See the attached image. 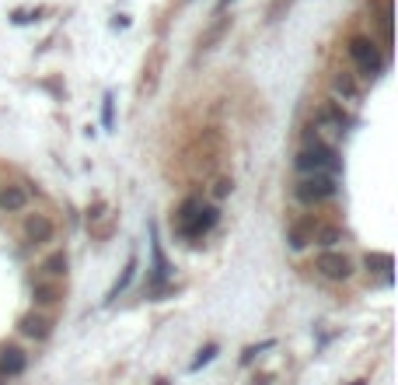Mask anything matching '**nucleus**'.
<instances>
[{
  "mask_svg": "<svg viewBox=\"0 0 398 385\" xmlns=\"http://www.w3.org/2000/svg\"><path fill=\"white\" fill-rule=\"evenodd\" d=\"M294 165H297V172L301 176H335L339 169H343V158L335 154V147L332 144H325L318 133H308L304 137V147L297 151V158H294Z\"/></svg>",
  "mask_w": 398,
  "mask_h": 385,
  "instance_id": "nucleus-1",
  "label": "nucleus"
},
{
  "mask_svg": "<svg viewBox=\"0 0 398 385\" xmlns=\"http://www.w3.org/2000/svg\"><path fill=\"white\" fill-rule=\"evenodd\" d=\"M346 53H350V60H353L360 81H377V77H381V71H384V53H381V46H377L370 35H364V32L350 35Z\"/></svg>",
  "mask_w": 398,
  "mask_h": 385,
  "instance_id": "nucleus-2",
  "label": "nucleus"
},
{
  "mask_svg": "<svg viewBox=\"0 0 398 385\" xmlns=\"http://www.w3.org/2000/svg\"><path fill=\"white\" fill-rule=\"evenodd\" d=\"M311 270L328 284H346V281L357 277V259L350 252H343V249H325V252L315 256Z\"/></svg>",
  "mask_w": 398,
  "mask_h": 385,
  "instance_id": "nucleus-3",
  "label": "nucleus"
},
{
  "mask_svg": "<svg viewBox=\"0 0 398 385\" xmlns=\"http://www.w3.org/2000/svg\"><path fill=\"white\" fill-rule=\"evenodd\" d=\"M339 196V182H335V176H301L297 182H294V200L297 203H304V207H321V203H328V200H335Z\"/></svg>",
  "mask_w": 398,
  "mask_h": 385,
  "instance_id": "nucleus-4",
  "label": "nucleus"
},
{
  "mask_svg": "<svg viewBox=\"0 0 398 385\" xmlns=\"http://www.w3.org/2000/svg\"><path fill=\"white\" fill-rule=\"evenodd\" d=\"M217 221H220V207H217V203H199L182 225H175V232H179L186 242H199V238H206V235L217 228Z\"/></svg>",
  "mask_w": 398,
  "mask_h": 385,
  "instance_id": "nucleus-5",
  "label": "nucleus"
},
{
  "mask_svg": "<svg viewBox=\"0 0 398 385\" xmlns=\"http://www.w3.org/2000/svg\"><path fill=\"white\" fill-rule=\"evenodd\" d=\"M21 238H25V245L42 249V245L56 242V221H52L49 214H42V210L25 214V221H21Z\"/></svg>",
  "mask_w": 398,
  "mask_h": 385,
  "instance_id": "nucleus-6",
  "label": "nucleus"
},
{
  "mask_svg": "<svg viewBox=\"0 0 398 385\" xmlns=\"http://www.w3.org/2000/svg\"><path fill=\"white\" fill-rule=\"evenodd\" d=\"M315 126L332 130L335 137H343V133L353 126V116L343 109V102H339V98H325V102L315 109Z\"/></svg>",
  "mask_w": 398,
  "mask_h": 385,
  "instance_id": "nucleus-7",
  "label": "nucleus"
},
{
  "mask_svg": "<svg viewBox=\"0 0 398 385\" xmlns=\"http://www.w3.org/2000/svg\"><path fill=\"white\" fill-rule=\"evenodd\" d=\"M52 329H56V322H52V315H46L42 308H32V312H25V315L18 319V333L28 337V340H35V344H46V340L52 337Z\"/></svg>",
  "mask_w": 398,
  "mask_h": 385,
  "instance_id": "nucleus-8",
  "label": "nucleus"
},
{
  "mask_svg": "<svg viewBox=\"0 0 398 385\" xmlns=\"http://www.w3.org/2000/svg\"><path fill=\"white\" fill-rule=\"evenodd\" d=\"M63 298H67L63 281H49V277H35V281H32V305H35V308L63 305Z\"/></svg>",
  "mask_w": 398,
  "mask_h": 385,
  "instance_id": "nucleus-9",
  "label": "nucleus"
},
{
  "mask_svg": "<svg viewBox=\"0 0 398 385\" xmlns=\"http://www.w3.org/2000/svg\"><path fill=\"white\" fill-rule=\"evenodd\" d=\"M318 225H321V217H315V214H301L297 221L287 228V245H290L294 252L308 249V245L315 242V232H318Z\"/></svg>",
  "mask_w": 398,
  "mask_h": 385,
  "instance_id": "nucleus-10",
  "label": "nucleus"
},
{
  "mask_svg": "<svg viewBox=\"0 0 398 385\" xmlns=\"http://www.w3.org/2000/svg\"><path fill=\"white\" fill-rule=\"evenodd\" d=\"M32 193L21 182H0V214H25Z\"/></svg>",
  "mask_w": 398,
  "mask_h": 385,
  "instance_id": "nucleus-11",
  "label": "nucleus"
},
{
  "mask_svg": "<svg viewBox=\"0 0 398 385\" xmlns=\"http://www.w3.org/2000/svg\"><path fill=\"white\" fill-rule=\"evenodd\" d=\"M231 25H235V18L220 11V15H217V18L210 21V28H206V32L199 35V42H196V57H203V53H210V49H217V46L223 42V35H227V32H231Z\"/></svg>",
  "mask_w": 398,
  "mask_h": 385,
  "instance_id": "nucleus-12",
  "label": "nucleus"
},
{
  "mask_svg": "<svg viewBox=\"0 0 398 385\" xmlns=\"http://www.w3.org/2000/svg\"><path fill=\"white\" fill-rule=\"evenodd\" d=\"M28 368V354L21 350V347H14V344H8V347H0V378H18L21 371Z\"/></svg>",
  "mask_w": 398,
  "mask_h": 385,
  "instance_id": "nucleus-13",
  "label": "nucleus"
},
{
  "mask_svg": "<svg viewBox=\"0 0 398 385\" xmlns=\"http://www.w3.org/2000/svg\"><path fill=\"white\" fill-rule=\"evenodd\" d=\"M332 91L343 98V102H360L364 98V84L353 71H335L332 74Z\"/></svg>",
  "mask_w": 398,
  "mask_h": 385,
  "instance_id": "nucleus-14",
  "label": "nucleus"
},
{
  "mask_svg": "<svg viewBox=\"0 0 398 385\" xmlns=\"http://www.w3.org/2000/svg\"><path fill=\"white\" fill-rule=\"evenodd\" d=\"M39 277H49V281H67V270H70V256L67 249H52L42 263H39Z\"/></svg>",
  "mask_w": 398,
  "mask_h": 385,
  "instance_id": "nucleus-15",
  "label": "nucleus"
},
{
  "mask_svg": "<svg viewBox=\"0 0 398 385\" xmlns=\"http://www.w3.org/2000/svg\"><path fill=\"white\" fill-rule=\"evenodd\" d=\"M161 64H164V53L154 49L150 53V64H143V77H140V95H154L157 91V81H161Z\"/></svg>",
  "mask_w": 398,
  "mask_h": 385,
  "instance_id": "nucleus-16",
  "label": "nucleus"
},
{
  "mask_svg": "<svg viewBox=\"0 0 398 385\" xmlns=\"http://www.w3.org/2000/svg\"><path fill=\"white\" fill-rule=\"evenodd\" d=\"M346 242V228H339V225H318V232H315V245H321V252L325 249H339Z\"/></svg>",
  "mask_w": 398,
  "mask_h": 385,
  "instance_id": "nucleus-17",
  "label": "nucleus"
},
{
  "mask_svg": "<svg viewBox=\"0 0 398 385\" xmlns=\"http://www.w3.org/2000/svg\"><path fill=\"white\" fill-rule=\"evenodd\" d=\"M137 270H140V259H137V252H130V259H126V266H123V273H119V281L112 284V291H108V298H105V301H116V298H119V294L133 284Z\"/></svg>",
  "mask_w": 398,
  "mask_h": 385,
  "instance_id": "nucleus-18",
  "label": "nucleus"
},
{
  "mask_svg": "<svg viewBox=\"0 0 398 385\" xmlns=\"http://www.w3.org/2000/svg\"><path fill=\"white\" fill-rule=\"evenodd\" d=\"M364 266H367L370 273H381L384 284L391 281V273H388V270H391V256H388V252H367V256H364Z\"/></svg>",
  "mask_w": 398,
  "mask_h": 385,
  "instance_id": "nucleus-19",
  "label": "nucleus"
},
{
  "mask_svg": "<svg viewBox=\"0 0 398 385\" xmlns=\"http://www.w3.org/2000/svg\"><path fill=\"white\" fill-rule=\"evenodd\" d=\"M377 25H381V39L388 46L391 42V0H381L377 4Z\"/></svg>",
  "mask_w": 398,
  "mask_h": 385,
  "instance_id": "nucleus-20",
  "label": "nucleus"
},
{
  "mask_svg": "<svg viewBox=\"0 0 398 385\" xmlns=\"http://www.w3.org/2000/svg\"><path fill=\"white\" fill-rule=\"evenodd\" d=\"M235 193V179L231 176H217L213 179V186H210V196L220 203V200H227V196H231Z\"/></svg>",
  "mask_w": 398,
  "mask_h": 385,
  "instance_id": "nucleus-21",
  "label": "nucleus"
},
{
  "mask_svg": "<svg viewBox=\"0 0 398 385\" xmlns=\"http://www.w3.org/2000/svg\"><path fill=\"white\" fill-rule=\"evenodd\" d=\"M101 126L105 130L116 126V98H112V91H105V98H101Z\"/></svg>",
  "mask_w": 398,
  "mask_h": 385,
  "instance_id": "nucleus-22",
  "label": "nucleus"
},
{
  "mask_svg": "<svg viewBox=\"0 0 398 385\" xmlns=\"http://www.w3.org/2000/svg\"><path fill=\"white\" fill-rule=\"evenodd\" d=\"M217 350H220L217 344H206V347H199V354L192 357V364H189V371H199V368H206V364H210V361L217 357Z\"/></svg>",
  "mask_w": 398,
  "mask_h": 385,
  "instance_id": "nucleus-23",
  "label": "nucleus"
},
{
  "mask_svg": "<svg viewBox=\"0 0 398 385\" xmlns=\"http://www.w3.org/2000/svg\"><path fill=\"white\" fill-rule=\"evenodd\" d=\"M199 203H203V196H199V193L186 196V200L179 203V210H175V225H182V221H186V217H189V214H192V210H196Z\"/></svg>",
  "mask_w": 398,
  "mask_h": 385,
  "instance_id": "nucleus-24",
  "label": "nucleus"
},
{
  "mask_svg": "<svg viewBox=\"0 0 398 385\" xmlns=\"http://www.w3.org/2000/svg\"><path fill=\"white\" fill-rule=\"evenodd\" d=\"M290 8H294V0H272L269 11H266V21H269V25H276V21H279L283 15H287Z\"/></svg>",
  "mask_w": 398,
  "mask_h": 385,
  "instance_id": "nucleus-25",
  "label": "nucleus"
},
{
  "mask_svg": "<svg viewBox=\"0 0 398 385\" xmlns=\"http://www.w3.org/2000/svg\"><path fill=\"white\" fill-rule=\"evenodd\" d=\"M269 347H272V340H262L259 347H248V350L241 354V364H252V361H255V357H259L262 350H269Z\"/></svg>",
  "mask_w": 398,
  "mask_h": 385,
  "instance_id": "nucleus-26",
  "label": "nucleus"
},
{
  "mask_svg": "<svg viewBox=\"0 0 398 385\" xmlns=\"http://www.w3.org/2000/svg\"><path fill=\"white\" fill-rule=\"evenodd\" d=\"M105 210H108V207H105L101 200H98L94 207H88V228H94V225L101 221V217H105Z\"/></svg>",
  "mask_w": 398,
  "mask_h": 385,
  "instance_id": "nucleus-27",
  "label": "nucleus"
},
{
  "mask_svg": "<svg viewBox=\"0 0 398 385\" xmlns=\"http://www.w3.org/2000/svg\"><path fill=\"white\" fill-rule=\"evenodd\" d=\"M39 15H42V11H14L11 21H14V25H28V21H39Z\"/></svg>",
  "mask_w": 398,
  "mask_h": 385,
  "instance_id": "nucleus-28",
  "label": "nucleus"
},
{
  "mask_svg": "<svg viewBox=\"0 0 398 385\" xmlns=\"http://www.w3.org/2000/svg\"><path fill=\"white\" fill-rule=\"evenodd\" d=\"M248 385H272V375H255Z\"/></svg>",
  "mask_w": 398,
  "mask_h": 385,
  "instance_id": "nucleus-29",
  "label": "nucleus"
},
{
  "mask_svg": "<svg viewBox=\"0 0 398 385\" xmlns=\"http://www.w3.org/2000/svg\"><path fill=\"white\" fill-rule=\"evenodd\" d=\"M227 4H235V0H220V8H217V11H223V8H227Z\"/></svg>",
  "mask_w": 398,
  "mask_h": 385,
  "instance_id": "nucleus-30",
  "label": "nucleus"
},
{
  "mask_svg": "<svg viewBox=\"0 0 398 385\" xmlns=\"http://www.w3.org/2000/svg\"><path fill=\"white\" fill-rule=\"evenodd\" d=\"M154 385H172V382H168V378H157V382H154Z\"/></svg>",
  "mask_w": 398,
  "mask_h": 385,
  "instance_id": "nucleus-31",
  "label": "nucleus"
}]
</instances>
